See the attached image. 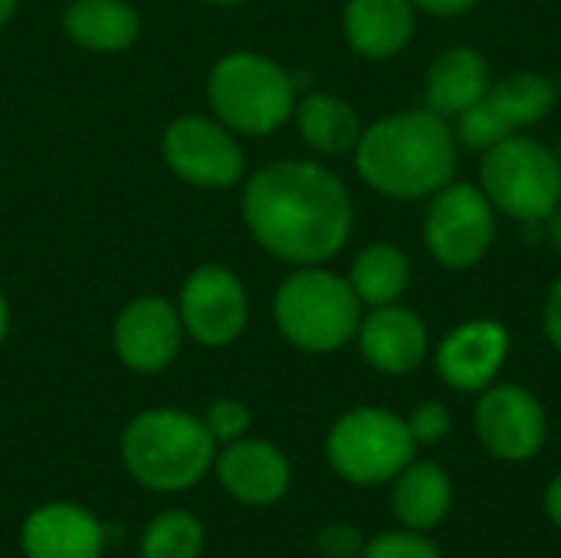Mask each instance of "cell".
I'll return each instance as SVG.
<instances>
[{"label":"cell","instance_id":"6da1fadb","mask_svg":"<svg viewBox=\"0 0 561 558\" xmlns=\"http://www.w3.org/2000/svg\"><path fill=\"white\" fill-rule=\"evenodd\" d=\"M243 224L270 257L293 266H322L345 250L355 207L335 171L319 161L286 158L250 174Z\"/></svg>","mask_w":561,"mask_h":558},{"label":"cell","instance_id":"7a4b0ae2","mask_svg":"<svg viewBox=\"0 0 561 558\" xmlns=\"http://www.w3.org/2000/svg\"><path fill=\"white\" fill-rule=\"evenodd\" d=\"M358 178L388 201H427L457 178L460 145L447 118L431 109L391 112L355 145Z\"/></svg>","mask_w":561,"mask_h":558},{"label":"cell","instance_id":"3957f363","mask_svg":"<svg viewBox=\"0 0 561 558\" xmlns=\"http://www.w3.org/2000/svg\"><path fill=\"white\" fill-rule=\"evenodd\" d=\"M125 474L151 493H184L197 487L217 460V441L204 418L178 408L135 414L118 441Z\"/></svg>","mask_w":561,"mask_h":558},{"label":"cell","instance_id":"277c9868","mask_svg":"<svg viewBox=\"0 0 561 558\" xmlns=\"http://www.w3.org/2000/svg\"><path fill=\"white\" fill-rule=\"evenodd\" d=\"M273 319L283 339L309 355L345 349L362 322V299L352 283L325 266H299L273 296Z\"/></svg>","mask_w":561,"mask_h":558},{"label":"cell","instance_id":"5b68a950","mask_svg":"<svg viewBox=\"0 0 561 558\" xmlns=\"http://www.w3.org/2000/svg\"><path fill=\"white\" fill-rule=\"evenodd\" d=\"M207 102L233 135H273L296 112L293 76L263 53L233 49L224 53L207 76Z\"/></svg>","mask_w":561,"mask_h":558},{"label":"cell","instance_id":"8992f818","mask_svg":"<svg viewBox=\"0 0 561 558\" xmlns=\"http://www.w3.org/2000/svg\"><path fill=\"white\" fill-rule=\"evenodd\" d=\"M480 191L496 214L516 224H542L561 204L559 155L549 145L516 132L483 151Z\"/></svg>","mask_w":561,"mask_h":558},{"label":"cell","instance_id":"52a82bcc","mask_svg":"<svg viewBox=\"0 0 561 558\" xmlns=\"http://www.w3.org/2000/svg\"><path fill=\"white\" fill-rule=\"evenodd\" d=\"M417 454V441L401 414L388 408L345 411L325 437L329 467L355 487L391 483Z\"/></svg>","mask_w":561,"mask_h":558},{"label":"cell","instance_id":"ba28073f","mask_svg":"<svg viewBox=\"0 0 561 558\" xmlns=\"http://www.w3.org/2000/svg\"><path fill=\"white\" fill-rule=\"evenodd\" d=\"M496 207L486 201L480 184L450 181L434 197H427L424 210V247L437 266L450 273L473 270L496 240Z\"/></svg>","mask_w":561,"mask_h":558},{"label":"cell","instance_id":"9c48e42d","mask_svg":"<svg viewBox=\"0 0 561 558\" xmlns=\"http://www.w3.org/2000/svg\"><path fill=\"white\" fill-rule=\"evenodd\" d=\"M161 155L181 181L210 191L233 187L247 168L237 135L220 118H207V115L174 118L164 128Z\"/></svg>","mask_w":561,"mask_h":558},{"label":"cell","instance_id":"30bf717a","mask_svg":"<svg viewBox=\"0 0 561 558\" xmlns=\"http://www.w3.org/2000/svg\"><path fill=\"white\" fill-rule=\"evenodd\" d=\"M473 431L490 457L526 464L546 447L549 421L542 401L526 385H490L473 408Z\"/></svg>","mask_w":561,"mask_h":558},{"label":"cell","instance_id":"8fae6325","mask_svg":"<svg viewBox=\"0 0 561 558\" xmlns=\"http://www.w3.org/2000/svg\"><path fill=\"white\" fill-rule=\"evenodd\" d=\"M178 316L184 335H191L197 345L224 349L237 342L247 329L250 299L233 270L220 263H204L184 280L178 296Z\"/></svg>","mask_w":561,"mask_h":558},{"label":"cell","instance_id":"7c38bea8","mask_svg":"<svg viewBox=\"0 0 561 558\" xmlns=\"http://www.w3.org/2000/svg\"><path fill=\"white\" fill-rule=\"evenodd\" d=\"M181 342H184V326L178 306H171L161 296L131 299L128 306H122L112 329V345L118 362L138 375L164 372L178 358Z\"/></svg>","mask_w":561,"mask_h":558},{"label":"cell","instance_id":"4fadbf2b","mask_svg":"<svg viewBox=\"0 0 561 558\" xmlns=\"http://www.w3.org/2000/svg\"><path fill=\"white\" fill-rule=\"evenodd\" d=\"M510 345L513 335L500 319L477 316L460 322L440 339L434 352V365L447 388L463 395H480L503 372L510 358Z\"/></svg>","mask_w":561,"mask_h":558},{"label":"cell","instance_id":"5bb4252c","mask_svg":"<svg viewBox=\"0 0 561 558\" xmlns=\"http://www.w3.org/2000/svg\"><path fill=\"white\" fill-rule=\"evenodd\" d=\"M355 342L362 349V358L381 372V375H411L417 372L431 355V332L421 312L411 306L391 303V306H371L368 316H362Z\"/></svg>","mask_w":561,"mask_h":558},{"label":"cell","instance_id":"9a60e30c","mask_svg":"<svg viewBox=\"0 0 561 558\" xmlns=\"http://www.w3.org/2000/svg\"><path fill=\"white\" fill-rule=\"evenodd\" d=\"M217 480L243 506H273L289 493L293 467L286 454L260 437H240L224 444L214 460Z\"/></svg>","mask_w":561,"mask_h":558},{"label":"cell","instance_id":"2e32d148","mask_svg":"<svg viewBox=\"0 0 561 558\" xmlns=\"http://www.w3.org/2000/svg\"><path fill=\"white\" fill-rule=\"evenodd\" d=\"M20 549L26 558H102L105 529L92 510L56 500L30 510L20 526Z\"/></svg>","mask_w":561,"mask_h":558},{"label":"cell","instance_id":"e0dca14e","mask_svg":"<svg viewBox=\"0 0 561 558\" xmlns=\"http://www.w3.org/2000/svg\"><path fill=\"white\" fill-rule=\"evenodd\" d=\"M417 10L411 0H348L342 33L355 56L381 62L394 59L414 39Z\"/></svg>","mask_w":561,"mask_h":558},{"label":"cell","instance_id":"ac0fdd59","mask_svg":"<svg viewBox=\"0 0 561 558\" xmlns=\"http://www.w3.org/2000/svg\"><path fill=\"white\" fill-rule=\"evenodd\" d=\"M493 86V69L486 56L473 46H447L434 56L424 76V109L454 122L460 112L486 99Z\"/></svg>","mask_w":561,"mask_h":558},{"label":"cell","instance_id":"d6986e66","mask_svg":"<svg viewBox=\"0 0 561 558\" xmlns=\"http://www.w3.org/2000/svg\"><path fill=\"white\" fill-rule=\"evenodd\" d=\"M391 510L404 529L427 533L440 526L454 510V483L447 470L434 460H411L394 477Z\"/></svg>","mask_w":561,"mask_h":558},{"label":"cell","instance_id":"ffe728a7","mask_svg":"<svg viewBox=\"0 0 561 558\" xmlns=\"http://www.w3.org/2000/svg\"><path fill=\"white\" fill-rule=\"evenodd\" d=\"M66 36L89 53H122L138 39L141 20L125 0H72L62 13Z\"/></svg>","mask_w":561,"mask_h":558},{"label":"cell","instance_id":"44dd1931","mask_svg":"<svg viewBox=\"0 0 561 558\" xmlns=\"http://www.w3.org/2000/svg\"><path fill=\"white\" fill-rule=\"evenodd\" d=\"M293 118L302 141L325 158L352 155L362 138V118L355 105L335 92H309L296 102Z\"/></svg>","mask_w":561,"mask_h":558},{"label":"cell","instance_id":"7402d4cb","mask_svg":"<svg viewBox=\"0 0 561 558\" xmlns=\"http://www.w3.org/2000/svg\"><path fill=\"white\" fill-rule=\"evenodd\" d=\"M345 280L352 283L362 306H391L401 303L411 286V260L398 243L378 240L355 253Z\"/></svg>","mask_w":561,"mask_h":558},{"label":"cell","instance_id":"603a6c76","mask_svg":"<svg viewBox=\"0 0 561 558\" xmlns=\"http://www.w3.org/2000/svg\"><path fill=\"white\" fill-rule=\"evenodd\" d=\"M486 95L500 109V115L510 122V128L523 132V128H533L552 115V109L559 105L561 89L559 82H552L542 72L519 69V72H510L503 79H493Z\"/></svg>","mask_w":561,"mask_h":558},{"label":"cell","instance_id":"cb8c5ba5","mask_svg":"<svg viewBox=\"0 0 561 558\" xmlns=\"http://www.w3.org/2000/svg\"><path fill=\"white\" fill-rule=\"evenodd\" d=\"M204 543V523L191 510H164L145 526L138 558H201Z\"/></svg>","mask_w":561,"mask_h":558},{"label":"cell","instance_id":"d4e9b609","mask_svg":"<svg viewBox=\"0 0 561 558\" xmlns=\"http://www.w3.org/2000/svg\"><path fill=\"white\" fill-rule=\"evenodd\" d=\"M450 128H454V138H457L460 148H470V151H480V155L490 151L493 145H500L503 138L516 135L510 128V122L500 115V109L490 102V95L480 99L477 105H470L467 112H460L450 122Z\"/></svg>","mask_w":561,"mask_h":558},{"label":"cell","instance_id":"484cf974","mask_svg":"<svg viewBox=\"0 0 561 558\" xmlns=\"http://www.w3.org/2000/svg\"><path fill=\"white\" fill-rule=\"evenodd\" d=\"M358 558H444L440 549L417 529H388L365 543Z\"/></svg>","mask_w":561,"mask_h":558},{"label":"cell","instance_id":"4316f807","mask_svg":"<svg viewBox=\"0 0 561 558\" xmlns=\"http://www.w3.org/2000/svg\"><path fill=\"white\" fill-rule=\"evenodd\" d=\"M201 418H204L210 437H214L220 447H224V444H233V441H240V437H247V434H250V424H253V414H250V408H247L240 398H217V401L207 405V411H204Z\"/></svg>","mask_w":561,"mask_h":558},{"label":"cell","instance_id":"83f0119b","mask_svg":"<svg viewBox=\"0 0 561 558\" xmlns=\"http://www.w3.org/2000/svg\"><path fill=\"white\" fill-rule=\"evenodd\" d=\"M408 428H411V437L417 441V447H431V444H440L450 428H454V418H450V408L440 405V401H421L408 418Z\"/></svg>","mask_w":561,"mask_h":558},{"label":"cell","instance_id":"f1b7e54d","mask_svg":"<svg viewBox=\"0 0 561 558\" xmlns=\"http://www.w3.org/2000/svg\"><path fill=\"white\" fill-rule=\"evenodd\" d=\"M316 549L325 558H358L365 549V539L355 526L348 523H329L316 536Z\"/></svg>","mask_w":561,"mask_h":558},{"label":"cell","instance_id":"f546056e","mask_svg":"<svg viewBox=\"0 0 561 558\" xmlns=\"http://www.w3.org/2000/svg\"><path fill=\"white\" fill-rule=\"evenodd\" d=\"M542 329H546L549 345L561 355V276L552 283V289H549V296H546V306H542Z\"/></svg>","mask_w":561,"mask_h":558},{"label":"cell","instance_id":"4dcf8cb0","mask_svg":"<svg viewBox=\"0 0 561 558\" xmlns=\"http://www.w3.org/2000/svg\"><path fill=\"white\" fill-rule=\"evenodd\" d=\"M414 10L421 13H431V16H440V20H450V16H463L470 10L480 7V0H411Z\"/></svg>","mask_w":561,"mask_h":558},{"label":"cell","instance_id":"1f68e13d","mask_svg":"<svg viewBox=\"0 0 561 558\" xmlns=\"http://www.w3.org/2000/svg\"><path fill=\"white\" fill-rule=\"evenodd\" d=\"M546 516L552 520V526L561 529V474L549 483V490H546Z\"/></svg>","mask_w":561,"mask_h":558},{"label":"cell","instance_id":"d6a6232c","mask_svg":"<svg viewBox=\"0 0 561 558\" xmlns=\"http://www.w3.org/2000/svg\"><path fill=\"white\" fill-rule=\"evenodd\" d=\"M542 227H546V237H549V243H552V250H559L561 253V204L542 220Z\"/></svg>","mask_w":561,"mask_h":558},{"label":"cell","instance_id":"836d02e7","mask_svg":"<svg viewBox=\"0 0 561 558\" xmlns=\"http://www.w3.org/2000/svg\"><path fill=\"white\" fill-rule=\"evenodd\" d=\"M7 332H10V306H7V296L0 293V345L7 342Z\"/></svg>","mask_w":561,"mask_h":558},{"label":"cell","instance_id":"e575fe53","mask_svg":"<svg viewBox=\"0 0 561 558\" xmlns=\"http://www.w3.org/2000/svg\"><path fill=\"white\" fill-rule=\"evenodd\" d=\"M13 10H16V0H0V26L13 16Z\"/></svg>","mask_w":561,"mask_h":558},{"label":"cell","instance_id":"d590c367","mask_svg":"<svg viewBox=\"0 0 561 558\" xmlns=\"http://www.w3.org/2000/svg\"><path fill=\"white\" fill-rule=\"evenodd\" d=\"M204 3H214V7H237V3H243V0H204Z\"/></svg>","mask_w":561,"mask_h":558},{"label":"cell","instance_id":"8d00e7d4","mask_svg":"<svg viewBox=\"0 0 561 558\" xmlns=\"http://www.w3.org/2000/svg\"><path fill=\"white\" fill-rule=\"evenodd\" d=\"M556 155H559V164H561V145H559V151H556Z\"/></svg>","mask_w":561,"mask_h":558},{"label":"cell","instance_id":"74e56055","mask_svg":"<svg viewBox=\"0 0 561 558\" xmlns=\"http://www.w3.org/2000/svg\"><path fill=\"white\" fill-rule=\"evenodd\" d=\"M559 89H561V79H559Z\"/></svg>","mask_w":561,"mask_h":558}]
</instances>
